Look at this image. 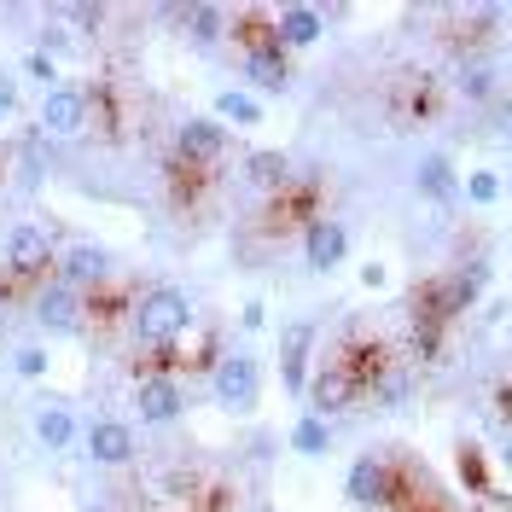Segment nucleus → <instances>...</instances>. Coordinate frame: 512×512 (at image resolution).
<instances>
[{"label": "nucleus", "instance_id": "nucleus-1", "mask_svg": "<svg viewBox=\"0 0 512 512\" xmlns=\"http://www.w3.org/2000/svg\"><path fill=\"white\" fill-rule=\"evenodd\" d=\"M187 320H192V303H187V291H175V286H158L134 303V332H140L152 350H169V344L187 332Z\"/></svg>", "mask_w": 512, "mask_h": 512}, {"label": "nucleus", "instance_id": "nucleus-2", "mask_svg": "<svg viewBox=\"0 0 512 512\" xmlns=\"http://www.w3.org/2000/svg\"><path fill=\"white\" fill-rule=\"evenodd\" d=\"M210 384H216V402H227V408H251L262 396V373H256L251 355H222Z\"/></svg>", "mask_w": 512, "mask_h": 512}, {"label": "nucleus", "instance_id": "nucleus-3", "mask_svg": "<svg viewBox=\"0 0 512 512\" xmlns=\"http://www.w3.org/2000/svg\"><path fill=\"white\" fill-rule=\"evenodd\" d=\"M41 128L53 140H70L88 128V94L82 88H47V105H41Z\"/></svg>", "mask_w": 512, "mask_h": 512}, {"label": "nucleus", "instance_id": "nucleus-4", "mask_svg": "<svg viewBox=\"0 0 512 512\" xmlns=\"http://www.w3.org/2000/svg\"><path fill=\"white\" fill-rule=\"evenodd\" d=\"M134 408L146 414V425H169V419L181 414V384L163 379V373L140 379V390H134Z\"/></svg>", "mask_w": 512, "mask_h": 512}, {"label": "nucleus", "instance_id": "nucleus-5", "mask_svg": "<svg viewBox=\"0 0 512 512\" xmlns=\"http://www.w3.org/2000/svg\"><path fill=\"white\" fill-rule=\"evenodd\" d=\"M105 268H111V256L99 251V245H70L59 256V286L82 291V286H99L105 280Z\"/></svg>", "mask_w": 512, "mask_h": 512}, {"label": "nucleus", "instance_id": "nucleus-6", "mask_svg": "<svg viewBox=\"0 0 512 512\" xmlns=\"http://www.w3.org/2000/svg\"><path fill=\"white\" fill-rule=\"evenodd\" d=\"M6 262H12L18 274H35V268L53 262V239H47L41 227H30V222L12 227V233H6Z\"/></svg>", "mask_w": 512, "mask_h": 512}, {"label": "nucleus", "instance_id": "nucleus-7", "mask_svg": "<svg viewBox=\"0 0 512 512\" xmlns=\"http://www.w3.org/2000/svg\"><path fill=\"white\" fill-rule=\"evenodd\" d=\"M35 315H41V326H53V332H76V326H82V291H70V286L53 280V286L41 291Z\"/></svg>", "mask_w": 512, "mask_h": 512}, {"label": "nucleus", "instance_id": "nucleus-8", "mask_svg": "<svg viewBox=\"0 0 512 512\" xmlns=\"http://www.w3.org/2000/svg\"><path fill=\"white\" fill-rule=\"evenodd\" d=\"M88 454H94L99 466H123V460H134V431H128L123 419H99L94 431H88Z\"/></svg>", "mask_w": 512, "mask_h": 512}, {"label": "nucleus", "instance_id": "nucleus-9", "mask_svg": "<svg viewBox=\"0 0 512 512\" xmlns=\"http://www.w3.org/2000/svg\"><path fill=\"white\" fill-rule=\"evenodd\" d=\"M222 152H227L222 123H210V117H192V123L181 128V158H192V163H216Z\"/></svg>", "mask_w": 512, "mask_h": 512}, {"label": "nucleus", "instance_id": "nucleus-10", "mask_svg": "<svg viewBox=\"0 0 512 512\" xmlns=\"http://www.w3.org/2000/svg\"><path fill=\"white\" fill-rule=\"evenodd\" d=\"M274 41L280 47H309V41H320V12L315 6H286L274 18Z\"/></svg>", "mask_w": 512, "mask_h": 512}, {"label": "nucleus", "instance_id": "nucleus-11", "mask_svg": "<svg viewBox=\"0 0 512 512\" xmlns=\"http://www.w3.org/2000/svg\"><path fill=\"white\" fill-rule=\"evenodd\" d=\"M344 251H350V233H344L338 222H315L309 227V262H315V268H338Z\"/></svg>", "mask_w": 512, "mask_h": 512}, {"label": "nucleus", "instance_id": "nucleus-12", "mask_svg": "<svg viewBox=\"0 0 512 512\" xmlns=\"http://www.w3.org/2000/svg\"><path fill=\"white\" fill-rule=\"evenodd\" d=\"M70 437H76V419L64 414V408H41V414H35V443L41 448L59 454V448H70Z\"/></svg>", "mask_w": 512, "mask_h": 512}, {"label": "nucleus", "instance_id": "nucleus-13", "mask_svg": "<svg viewBox=\"0 0 512 512\" xmlns=\"http://www.w3.org/2000/svg\"><path fill=\"white\" fill-rule=\"evenodd\" d=\"M286 47H256L251 53V82L256 88H286Z\"/></svg>", "mask_w": 512, "mask_h": 512}, {"label": "nucleus", "instance_id": "nucleus-14", "mask_svg": "<svg viewBox=\"0 0 512 512\" xmlns=\"http://www.w3.org/2000/svg\"><path fill=\"white\" fill-rule=\"evenodd\" d=\"M309 338H315L309 320H297V326L286 332V355H280V361H286V384L291 390H303V355H309Z\"/></svg>", "mask_w": 512, "mask_h": 512}, {"label": "nucleus", "instance_id": "nucleus-15", "mask_svg": "<svg viewBox=\"0 0 512 512\" xmlns=\"http://www.w3.org/2000/svg\"><path fill=\"white\" fill-rule=\"evenodd\" d=\"M384 466L379 460H355L350 466V501H384Z\"/></svg>", "mask_w": 512, "mask_h": 512}, {"label": "nucleus", "instance_id": "nucleus-16", "mask_svg": "<svg viewBox=\"0 0 512 512\" xmlns=\"http://www.w3.org/2000/svg\"><path fill=\"white\" fill-rule=\"evenodd\" d=\"M245 175H251L256 187H286V181H291V163L280 158V152H256V158H245Z\"/></svg>", "mask_w": 512, "mask_h": 512}, {"label": "nucleus", "instance_id": "nucleus-17", "mask_svg": "<svg viewBox=\"0 0 512 512\" xmlns=\"http://www.w3.org/2000/svg\"><path fill=\"white\" fill-rule=\"evenodd\" d=\"M419 192H431L437 204L454 198V169H448V158H425L419 163Z\"/></svg>", "mask_w": 512, "mask_h": 512}, {"label": "nucleus", "instance_id": "nucleus-18", "mask_svg": "<svg viewBox=\"0 0 512 512\" xmlns=\"http://www.w3.org/2000/svg\"><path fill=\"white\" fill-rule=\"evenodd\" d=\"M187 30L198 35V41H216V35H222V12H216V6H192Z\"/></svg>", "mask_w": 512, "mask_h": 512}, {"label": "nucleus", "instance_id": "nucleus-19", "mask_svg": "<svg viewBox=\"0 0 512 512\" xmlns=\"http://www.w3.org/2000/svg\"><path fill=\"white\" fill-rule=\"evenodd\" d=\"M216 111H222V117H233V123H256V117H262L251 94H222V99H216Z\"/></svg>", "mask_w": 512, "mask_h": 512}, {"label": "nucleus", "instance_id": "nucleus-20", "mask_svg": "<svg viewBox=\"0 0 512 512\" xmlns=\"http://www.w3.org/2000/svg\"><path fill=\"white\" fill-rule=\"evenodd\" d=\"M291 443L303 448V454H320V448H326V419H320V414H309L303 425H297V437H291Z\"/></svg>", "mask_w": 512, "mask_h": 512}, {"label": "nucleus", "instance_id": "nucleus-21", "mask_svg": "<svg viewBox=\"0 0 512 512\" xmlns=\"http://www.w3.org/2000/svg\"><path fill=\"white\" fill-rule=\"evenodd\" d=\"M344 396H350V379H344V373H326V379L315 384V402H320V408H344Z\"/></svg>", "mask_w": 512, "mask_h": 512}, {"label": "nucleus", "instance_id": "nucleus-22", "mask_svg": "<svg viewBox=\"0 0 512 512\" xmlns=\"http://www.w3.org/2000/svg\"><path fill=\"white\" fill-rule=\"evenodd\" d=\"M472 198H478V204H495V198H501V175H472Z\"/></svg>", "mask_w": 512, "mask_h": 512}, {"label": "nucleus", "instance_id": "nucleus-23", "mask_svg": "<svg viewBox=\"0 0 512 512\" xmlns=\"http://www.w3.org/2000/svg\"><path fill=\"white\" fill-rule=\"evenodd\" d=\"M30 76H35V82H47V88H53V59H47V53H30Z\"/></svg>", "mask_w": 512, "mask_h": 512}, {"label": "nucleus", "instance_id": "nucleus-24", "mask_svg": "<svg viewBox=\"0 0 512 512\" xmlns=\"http://www.w3.org/2000/svg\"><path fill=\"white\" fill-rule=\"evenodd\" d=\"M12 111H18V88H12V82H6V76H0V123H6V117H12Z\"/></svg>", "mask_w": 512, "mask_h": 512}, {"label": "nucleus", "instance_id": "nucleus-25", "mask_svg": "<svg viewBox=\"0 0 512 512\" xmlns=\"http://www.w3.org/2000/svg\"><path fill=\"white\" fill-rule=\"evenodd\" d=\"M460 88H466V94H489V76H483V70H460Z\"/></svg>", "mask_w": 512, "mask_h": 512}, {"label": "nucleus", "instance_id": "nucleus-26", "mask_svg": "<svg viewBox=\"0 0 512 512\" xmlns=\"http://www.w3.org/2000/svg\"><path fill=\"white\" fill-rule=\"evenodd\" d=\"M18 373H41V350H24V355H18Z\"/></svg>", "mask_w": 512, "mask_h": 512}, {"label": "nucleus", "instance_id": "nucleus-27", "mask_svg": "<svg viewBox=\"0 0 512 512\" xmlns=\"http://www.w3.org/2000/svg\"><path fill=\"white\" fill-rule=\"evenodd\" d=\"M0 332H6V303H0Z\"/></svg>", "mask_w": 512, "mask_h": 512}, {"label": "nucleus", "instance_id": "nucleus-28", "mask_svg": "<svg viewBox=\"0 0 512 512\" xmlns=\"http://www.w3.org/2000/svg\"><path fill=\"white\" fill-rule=\"evenodd\" d=\"M88 512H94V507H88Z\"/></svg>", "mask_w": 512, "mask_h": 512}]
</instances>
